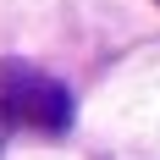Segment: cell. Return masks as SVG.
Instances as JSON below:
<instances>
[{
    "label": "cell",
    "instance_id": "6da1fadb",
    "mask_svg": "<svg viewBox=\"0 0 160 160\" xmlns=\"http://www.w3.org/2000/svg\"><path fill=\"white\" fill-rule=\"evenodd\" d=\"M0 116H6V127L66 132L72 127V94H66V83L44 78L39 66L0 61Z\"/></svg>",
    "mask_w": 160,
    "mask_h": 160
},
{
    "label": "cell",
    "instance_id": "7a4b0ae2",
    "mask_svg": "<svg viewBox=\"0 0 160 160\" xmlns=\"http://www.w3.org/2000/svg\"><path fill=\"white\" fill-rule=\"evenodd\" d=\"M0 122H6V116H0Z\"/></svg>",
    "mask_w": 160,
    "mask_h": 160
}]
</instances>
